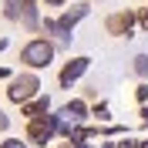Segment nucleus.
I'll use <instances>...</instances> for the list:
<instances>
[{"label":"nucleus","instance_id":"obj_1","mask_svg":"<svg viewBox=\"0 0 148 148\" xmlns=\"http://www.w3.org/2000/svg\"><path fill=\"white\" fill-rule=\"evenodd\" d=\"M54 54H57V44L51 40V37H30L27 44L20 47L17 61L27 67V71H44V67H51Z\"/></svg>","mask_w":148,"mask_h":148},{"label":"nucleus","instance_id":"obj_2","mask_svg":"<svg viewBox=\"0 0 148 148\" xmlns=\"http://www.w3.org/2000/svg\"><path fill=\"white\" fill-rule=\"evenodd\" d=\"M64 125H67V118L61 114V111H51V114H44V118H34V121H27V141L30 145H37V148H44V145H51L54 141V135H64Z\"/></svg>","mask_w":148,"mask_h":148},{"label":"nucleus","instance_id":"obj_3","mask_svg":"<svg viewBox=\"0 0 148 148\" xmlns=\"http://www.w3.org/2000/svg\"><path fill=\"white\" fill-rule=\"evenodd\" d=\"M34 98H40V77H37V71H20L17 77H10L7 84V101L10 104H27L34 101Z\"/></svg>","mask_w":148,"mask_h":148},{"label":"nucleus","instance_id":"obj_4","mask_svg":"<svg viewBox=\"0 0 148 148\" xmlns=\"http://www.w3.org/2000/svg\"><path fill=\"white\" fill-rule=\"evenodd\" d=\"M135 24H138V14L128 10V7H121V10H114V14L104 17V34H111V37H131L135 34Z\"/></svg>","mask_w":148,"mask_h":148},{"label":"nucleus","instance_id":"obj_5","mask_svg":"<svg viewBox=\"0 0 148 148\" xmlns=\"http://www.w3.org/2000/svg\"><path fill=\"white\" fill-rule=\"evenodd\" d=\"M91 67V57H71V61H64V67L57 71V88H64V91H71V84L74 81H81L84 71Z\"/></svg>","mask_w":148,"mask_h":148},{"label":"nucleus","instance_id":"obj_6","mask_svg":"<svg viewBox=\"0 0 148 148\" xmlns=\"http://www.w3.org/2000/svg\"><path fill=\"white\" fill-rule=\"evenodd\" d=\"M20 114H24L27 121H34V118H44V114H51V98H47V94H40V98H34V101L20 104Z\"/></svg>","mask_w":148,"mask_h":148},{"label":"nucleus","instance_id":"obj_7","mask_svg":"<svg viewBox=\"0 0 148 148\" xmlns=\"http://www.w3.org/2000/svg\"><path fill=\"white\" fill-rule=\"evenodd\" d=\"M88 14H91V3H88V0H84V3H71V10H64V14H61V24H64L67 30H74V24H77V20H84Z\"/></svg>","mask_w":148,"mask_h":148},{"label":"nucleus","instance_id":"obj_8","mask_svg":"<svg viewBox=\"0 0 148 148\" xmlns=\"http://www.w3.org/2000/svg\"><path fill=\"white\" fill-rule=\"evenodd\" d=\"M88 111H91V108H88V101H84V98H74V101H67L64 108H61V114L74 125V121H84V118H88Z\"/></svg>","mask_w":148,"mask_h":148},{"label":"nucleus","instance_id":"obj_9","mask_svg":"<svg viewBox=\"0 0 148 148\" xmlns=\"http://www.w3.org/2000/svg\"><path fill=\"white\" fill-rule=\"evenodd\" d=\"M24 10H27V0H3V17L10 24H24Z\"/></svg>","mask_w":148,"mask_h":148},{"label":"nucleus","instance_id":"obj_10","mask_svg":"<svg viewBox=\"0 0 148 148\" xmlns=\"http://www.w3.org/2000/svg\"><path fill=\"white\" fill-rule=\"evenodd\" d=\"M131 74L138 81H148V54H135L131 57Z\"/></svg>","mask_w":148,"mask_h":148},{"label":"nucleus","instance_id":"obj_11","mask_svg":"<svg viewBox=\"0 0 148 148\" xmlns=\"http://www.w3.org/2000/svg\"><path fill=\"white\" fill-rule=\"evenodd\" d=\"M135 101H138V104H148V81H141L138 88H135Z\"/></svg>","mask_w":148,"mask_h":148},{"label":"nucleus","instance_id":"obj_12","mask_svg":"<svg viewBox=\"0 0 148 148\" xmlns=\"http://www.w3.org/2000/svg\"><path fill=\"white\" fill-rule=\"evenodd\" d=\"M91 114H94L98 121H108V118H111V114H108V104H104V101H101V104H94V108H91Z\"/></svg>","mask_w":148,"mask_h":148},{"label":"nucleus","instance_id":"obj_13","mask_svg":"<svg viewBox=\"0 0 148 148\" xmlns=\"http://www.w3.org/2000/svg\"><path fill=\"white\" fill-rule=\"evenodd\" d=\"M81 98H84V101H94V98H98V84H84Z\"/></svg>","mask_w":148,"mask_h":148},{"label":"nucleus","instance_id":"obj_14","mask_svg":"<svg viewBox=\"0 0 148 148\" xmlns=\"http://www.w3.org/2000/svg\"><path fill=\"white\" fill-rule=\"evenodd\" d=\"M138 27H141V30H148V3L138 10Z\"/></svg>","mask_w":148,"mask_h":148},{"label":"nucleus","instance_id":"obj_15","mask_svg":"<svg viewBox=\"0 0 148 148\" xmlns=\"http://www.w3.org/2000/svg\"><path fill=\"white\" fill-rule=\"evenodd\" d=\"M0 131H10V114L0 108Z\"/></svg>","mask_w":148,"mask_h":148},{"label":"nucleus","instance_id":"obj_16","mask_svg":"<svg viewBox=\"0 0 148 148\" xmlns=\"http://www.w3.org/2000/svg\"><path fill=\"white\" fill-rule=\"evenodd\" d=\"M0 148H27V145L17 141V138H7V141H0Z\"/></svg>","mask_w":148,"mask_h":148},{"label":"nucleus","instance_id":"obj_17","mask_svg":"<svg viewBox=\"0 0 148 148\" xmlns=\"http://www.w3.org/2000/svg\"><path fill=\"white\" fill-rule=\"evenodd\" d=\"M67 0H40V7H64Z\"/></svg>","mask_w":148,"mask_h":148},{"label":"nucleus","instance_id":"obj_18","mask_svg":"<svg viewBox=\"0 0 148 148\" xmlns=\"http://www.w3.org/2000/svg\"><path fill=\"white\" fill-rule=\"evenodd\" d=\"M141 125H148V104H141Z\"/></svg>","mask_w":148,"mask_h":148},{"label":"nucleus","instance_id":"obj_19","mask_svg":"<svg viewBox=\"0 0 148 148\" xmlns=\"http://www.w3.org/2000/svg\"><path fill=\"white\" fill-rule=\"evenodd\" d=\"M71 148H91L88 141H71Z\"/></svg>","mask_w":148,"mask_h":148},{"label":"nucleus","instance_id":"obj_20","mask_svg":"<svg viewBox=\"0 0 148 148\" xmlns=\"http://www.w3.org/2000/svg\"><path fill=\"white\" fill-rule=\"evenodd\" d=\"M101 148H118V141H101Z\"/></svg>","mask_w":148,"mask_h":148},{"label":"nucleus","instance_id":"obj_21","mask_svg":"<svg viewBox=\"0 0 148 148\" xmlns=\"http://www.w3.org/2000/svg\"><path fill=\"white\" fill-rule=\"evenodd\" d=\"M0 77H10V71H7V67H0Z\"/></svg>","mask_w":148,"mask_h":148},{"label":"nucleus","instance_id":"obj_22","mask_svg":"<svg viewBox=\"0 0 148 148\" xmlns=\"http://www.w3.org/2000/svg\"><path fill=\"white\" fill-rule=\"evenodd\" d=\"M3 47H7V40H0V51H3Z\"/></svg>","mask_w":148,"mask_h":148},{"label":"nucleus","instance_id":"obj_23","mask_svg":"<svg viewBox=\"0 0 148 148\" xmlns=\"http://www.w3.org/2000/svg\"><path fill=\"white\" fill-rule=\"evenodd\" d=\"M141 148H148V141H141Z\"/></svg>","mask_w":148,"mask_h":148}]
</instances>
